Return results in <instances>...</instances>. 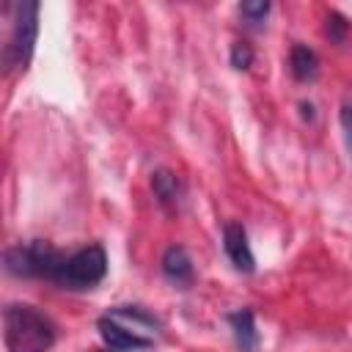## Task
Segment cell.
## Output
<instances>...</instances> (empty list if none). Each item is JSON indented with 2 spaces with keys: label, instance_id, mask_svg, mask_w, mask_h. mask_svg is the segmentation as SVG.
Wrapping results in <instances>:
<instances>
[{
  "label": "cell",
  "instance_id": "obj_1",
  "mask_svg": "<svg viewBox=\"0 0 352 352\" xmlns=\"http://www.w3.org/2000/svg\"><path fill=\"white\" fill-rule=\"evenodd\" d=\"M58 338L55 322L28 302L3 308V344L8 352H50Z\"/></svg>",
  "mask_w": 352,
  "mask_h": 352
},
{
  "label": "cell",
  "instance_id": "obj_2",
  "mask_svg": "<svg viewBox=\"0 0 352 352\" xmlns=\"http://www.w3.org/2000/svg\"><path fill=\"white\" fill-rule=\"evenodd\" d=\"M63 261H66V256L44 239L19 242V245L6 248V253H3V267H6L8 275H14V278H44V280H52V283H55Z\"/></svg>",
  "mask_w": 352,
  "mask_h": 352
},
{
  "label": "cell",
  "instance_id": "obj_3",
  "mask_svg": "<svg viewBox=\"0 0 352 352\" xmlns=\"http://www.w3.org/2000/svg\"><path fill=\"white\" fill-rule=\"evenodd\" d=\"M11 11H14V25H11L8 41L3 47L6 74L28 69L33 50H36V38H38V3L36 0L14 3Z\"/></svg>",
  "mask_w": 352,
  "mask_h": 352
},
{
  "label": "cell",
  "instance_id": "obj_4",
  "mask_svg": "<svg viewBox=\"0 0 352 352\" xmlns=\"http://www.w3.org/2000/svg\"><path fill=\"white\" fill-rule=\"evenodd\" d=\"M104 275H107V253H104V248L102 245H88V248H80L77 253L66 256L55 283L60 289L85 292V289H94L96 283H102Z\"/></svg>",
  "mask_w": 352,
  "mask_h": 352
},
{
  "label": "cell",
  "instance_id": "obj_5",
  "mask_svg": "<svg viewBox=\"0 0 352 352\" xmlns=\"http://www.w3.org/2000/svg\"><path fill=\"white\" fill-rule=\"evenodd\" d=\"M223 250L228 256V261L234 264L236 272L242 275H250L256 270V256L250 250V242H248V231L242 223L236 220H228L223 226Z\"/></svg>",
  "mask_w": 352,
  "mask_h": 352
},
{
  "label": "cell",
  "instance_id": "obj_6",
  "mask_svg": "<svg viewBox=\"0 0 352 352\" xmlns=\"http://www.w3.org/2000/svg\"><path fill=\"white\" fill-rule=\"evenodd\" d=\"M96 330H99V338L113 352H135V349H148L151 346V338L140 336L138 330H129L126 324H121L118 319H113L107 314L96 322Z\"/></svg>",
  "mask_w": 352,
  "mask_h": 352
},
{
  "label": "cell",
  "instance_id": "obj_7",
  "mask_svg": "<svg viewBox=\"0 0 352 352\" xmlns=\"http://www.w3.org/2000/svg\"><path fill=\"white\" fill-rule=\"evenodd\" d=\"M162 275L176 283V286H190L192 278H195V267H192V258L187 253V248L182 245H170L165 253H162Z\"/></svg>",
  "mask_w": 352,
  "mask_h": 352
},
{
  "label": "cell",
  "instance_id": "obj_8",
  "mask_svg": "<svg viewBox=\"0 0 352 352\" xmlns=\"http://www.w3.org/2000/svg\"><path fill=\"white\" fill-rule=\"evenodd\" d=\"M226 322L231 327V336L242 352H256L258 349V330H256V316L250 308H236L226 314Z\"/></svg>",
  "mask_w": 352,
  "mask_h": 352
},
{
  "label": "cell",
  "instance_id": "obj_9",
  "mask_svg": "<svg viewBox=\"0 0 352 352\" xmlns=\"http://www.w3.org/2000/svg\"><path fill=\"white\" fill-rule=\"evenodd\" d=\"M289 72L297 82H311L319 74V58L308 44H294L289 50Z\"/></svg>",
  "mask_w": 352,
  "mask_h": 352
},
{
  "label": "cell",
  "instance_id": "obj_10",
  "mask_svg": "<svg viewBox=\"0 0 352 352\" xmlns=\"http://www.w3.org/2000/svg\"><path fill=\"white\" fill-rule=\"evenodd\" d=\"M151 190H154V195L160 198V204H165V206L179 204L182 195H184L182 179H179L173 170H165V168H160V170L151 173Z\"/></svg>",
  "mask_w": 352,
  "mask_h": 352
},
{
  "label": "cell",
  "instance_id": "obj_11",
  "mask_svg": "<svg viewBox=\"0 0 352 352\" xmlns=\"http://www.w3.org/2000/svg\"><path fill=\"white\" fill-rule=\"evenodd\" d=\"M107 316H113V319H129V322L143 324V327H160V319L154 314H148L146 308H140V305H113L107 311Z\"/></svg>",
  "mask_w": 352,
  "mask_h": 352
},
{
  "label": "cell",
  "instance_id": "obj_12",
  "mask_svg": "<svg viewBox=\"0 0 352 352\" xmlns=\"http://www.w3.org/2000/svg\"><path fill=\"white\" fill-rule=\"evenodd\" d=\"M324 36H327L333 44H344L346 36H349V19H346L341 11H330L327 19H324Z\"/></svg>",
  "mask_w": 352,
  "mask_h": 352
},
{
  "label": "cell",
  "instance_id": "obj_13",
  "mask_svg": "<svg viewBox=\"0 0 352 352\" xmlns=\"http://www.w3.org/2000/svg\"><path fill=\"white\" fill-rule=\"evenodd\" d=\"M239 14H242L250 25H258V22H264V16L270 14V3H267V0H248V3H239Z\"/></svg>",
  "mask_w": 352,
  "mask_h": 352
},
{
  "label": "cell",
  "instance_id": "obj_14",
  "mask_svg": "<svg viewBox=\"0 0 352 352\" xmlns=\"http://www.w3.org/2000/svg\"><path fill=\"white\" fill-rule=\"evenodd\" d=\"M228 60H231L234 69H248V66L253 63V50H250V44L236 41V44L231 47V52H228Z\"/></svg>",
  "mask_w": 352,
  "mask_h": 352
},
{
  "label": "cell",
  "instance_id": "obj_15",
  "mask_svg": "<svg viewBox=\"0 0 352 352\" xmlns=\"http://www.w3.org/2000/svg\"><path fill=\"white\" fill-rule=\"evenodd\" d=\"M338 121H341V129H344V143H346V151L352 154V104H349V102H344V104H341Z\"/></svg>",
  "mask_w": 352,
  "mask_h": 352
},
{
  "label": "cell",
  "instance_id": "obj_16",
  "mask_svg": "<svg viewBox=\"0 0 352 352\" xmlns=\"http://www.w3.org/2000/svg\"><path fill=\"white\" fill-rule=\"evenodd\" d=\"M300 110H302V118H308V121H314V104L311 102H300Z\"/></svg>",
  "mask_w": 352,
  "mask_h": 352
}]
</instances>
